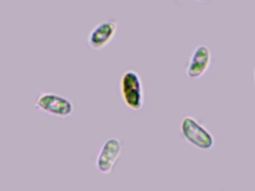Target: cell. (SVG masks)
<instances>
[{
  "label": "cell",
  "mask_w": 255,
  "mask_h": 191,
  "mask_svg": "<svg viewBox=\"0 0 255 191\" xmlns=\"http://www.w3.org/2000/svg\"><path fill=\"white\" fill-rule=\"evenodd\" d=\"M119 91L125 105L134 111L141 110L144 103V91L141 76L135 70L125 71L121 77Z\"/></svg>",
  "instance_id": "cell-1"
},
{
  "label": "cell",
  "mask_w": 255,
  "mask_h": 191,
  "mask_svg": "<svg viewBox=\"0 0 255 191\" xmlns=\"http://www.w3.org/2000/svg\"><path fill=\"white\" fill-rule=\"evenodd\" d=\"M35 106L39 111L57 118L68 117L72 115L74 110V104L69 98L49 91L38 94Z\"/></svg>",
  "instance_id": "cell-2"
},
{
  "label": "cell",
  "mask_w": 255,
  "mask_h": 191,
  "mask_svg": "<svg viewBox=\"0 0 255 191\" xmlns=\"http://www.w3.org/2000/svg\"><path fill=\"white\" fill-rule=\"evenodd\" d=\"M180 132L185 140L197 149L210 150L215 139L210 131L192 116H186L180 122Z\"/></svg>",
  "instance_id": "cell-3"
},
{
  "label": "cell",
  "mask_w": 255,
  "mask_h": 191,
  "mask_svg": "<svg viewBox=\"0 0 255 191\" xmlns=\"http://www.w3.org/2000/svg\"><path fill=\"white\" fill-rule=\"evenodd\" d=\"M122 152V143L116 137L107 139L97 155L96 164L98 171L110 174L114 170Z\"/></svg>",
  "instance_id": "cell-4"
},
{
  "label": "cell",
  "mask_w": 255,
  "mask_h": 191,
  "mask_svg": "<svg viewBox=\"0 0 255 191\" xmlns=\"http://www.w3.org/2000/svg\"><path fill=\"white\" fill-rule=\"evenodd\" d=\"M213 55L207 45L201 44L194 49L187 65L186 74L189 79L197 80L205 76L211 67Z\"/></svg>",
  "instance_id": "cell-5"
},
{
  "label": "cell",
  "mask_w": 255,
  "mask_h": 191,
  "mask_svg": "<svg viewBox=\"0 0 255 191\" xmlns=\"http://www.w3.org/2000/svg\"><path fill=\"white\" fill-rule=\"evenodd\" d=\"M118 22L115 19H107L95 25L88 36V44L94 50H101L107 47L116 37Z\"/></svg>",
  "instance_id": "cell-6"
},
{
  "label": "cell",
  "mask_w": 255,
  "mask_h": 191,
  "mask_svg": "<svg viewBox=\"0 0 255 191\" xmlns=\"http://www.w3.org/2000/svg\"><path fill=\"white\" fill-rule=\"evenodd\" d=\"M195 1H198V2H205L207 0H195Z\"/></svg>",
  "instance_id": "cell-7"
},
{
  "label": "cell",
  "mask_w": 255,
  "mask_h": 191,
  "mask_svg": "<svg viewBox=\"0 0 255 191\" xmlns=\"http://www.w3.org/2000/svg\"><path fill=\"white\" fill-rule=\"evenodd\" d=\"M254 77H255V69H254Z\"/></svg>",
  "instance_id": "cell-8"
}]
</instances>
